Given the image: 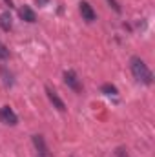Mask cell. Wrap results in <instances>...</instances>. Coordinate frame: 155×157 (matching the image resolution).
Masks as SVG:
<instances>
[{
	"label": "cell",
	"instance_id": "1",
	"mask_svg": "<svg viewBox=\"0 0 155 157\" xmlns=\"http://www.w3.org/2000/svg\"><path fill=\"white\" fill-rule=\"evenodd\" d=\"M130 68H131L133 77L137 78L139 82H142V84H146V86H150V84L153 82V73L150 71V68L146 66V62H144L141 57H131Z\"/></svg>",
	"mask_w": 155,
	"mask_h": 157
},
{
	"label": "cell",
	"instance_id": "2",
	"mask_svg": "<svg viewBox=\"0 0 155 157\" xmlns=\"http://www.w3.org/2000/svg\"><path fill=\"white\" fill-rule=\"evenodd\" d=\"M0 121H2L4 124H7V126H15V124L18 122V117H17V113L13 112V108L2 106V108H0Z\"/></svg>",
	"mask_w": 155,
	"mask_h": 157
},
{
	"label": "cell",
	"instance_id": "3",
	"mask_svg": "<svg viewBox=\"0 0 155 157\" xmlns=\"http://www.w3.org/2000/svg\"><path fill=\"white\" fill-rule=\"evenodd\" d=\"M64 82H66V86L71 88L73 91H77V93L82 91V84H80V80H78V77H77L75 71H71V70L64 71Z\"/></svg>",
	"mask_w": 155,
	"mask_h": 157
},
{
	"label": "cell",
	"instance_id": "4",
	"mask_svg": "<svg viewBox=\"0 0 155 157\" xmlns=\"http://www.w3.org/2000/svg\"><path fill=\"white\" fill-rule=\"evenodd\" d=\"M46 93H47V99H49V102L59 110V112H64L66 110V104H64V101L59 97V93L51 88V86H46Z\"/></svg>",
	"mask_w": 155,
	"mask_h": 157
},
{
	"label": "cell",
	"instance_id": "5",
	"mask_svg": "<svg viewBox=\"0 0 155 157\" xmlns=\"http://www.w3.org/2000/svg\"><path fill=\"white\" fill-rule=\"evenodd\" d=\"M78 11H80L82 18H84L86 22H93V20L97 18V13L93 11V7H91L88 2H80V4H78Z\"/></svg>",
	"mask_w": 155,
	"mask_h": 157
},
{
	"label": "cell",
	"instance_id": "6",
	"mask_svg": "<svg viewBox=\"0 0 155 157\" xmlns=\"http://www.w3.org/2000/svg\"><path fill=\"white\" fill-rule=\"evenodd\" d=\"M33 144L39 152V157H47V146H46V141L42 135H33Z\"/></svg>",
	"mask_w": 155,
	"mask_h": 157
},
{
	"label": "cell",
	"instance_id": "7",
	"mask_svg": "<svg viewBox=\"0 0 155 157\" xmlns=\"http://www.w3.org/2000/svg\"><path fill=\"white\" fill-rule=\"evenodd\" d=\"M18 15H20L22 20H26V22H29V24H33V22L37 20V15H35V11H33L29 6L20 7V9H18Z\"/></svg>",
	"mask_w": 155,
	"mask_h": 157
},
{
	"label": "cell",
	"instance_id": "8",
	"mask_svg": "<svg viewBox=\"0 0 155 157\" xmlns=\"http://www.w3.org/2000/svg\"><path fill=\"white\" fill-rule=\"evenodd\" d=\"M0 77H2V82L6 88H11L15 84V77H13V71H9L6 66H0Z\"/></svg>",
	"mask_w": 155,
	"mask_h": 157
},
{
	"label": "cell",
	"instance_id": "9",
	"mask_svg": "<svg viewBox=\"0 0 155 157\" xmlns=\"http://www.w3.org/2000/svg\"><path fill=\"white\" fill-rule=\"evenodd\" d=\"M0 28L4 31H9L13 28V22H11V15L6 11V13H0Z\"/></svg>",
	"mask_w": 155,
	"mask_h": 157
},
{
	"label": "cell",
	"instance_id": "10",
	"mask_svg": "<svg viewBox=\"0 0 155 157\" xmlns=\"http://www.w3.org/2000/svg\"><path fill=\"white\" fill-rule=\"evenodd\" d=\"M100 91H102L104 95H108V97H117V95H119V90H117L113 84H102Z\"/></svg>",
	"mask_w": 155,
	"mask_h": 157
},
{
	"label": "cell",
	"instance_id": "11",
	"mask_svg": "<svg viewBox=\"0 0 155 157\" xmlns=\"http://www.w3.org/2000/svg\"><path fill=\"white\" fill-rule=\"evenodd\" d=\"M7 57H9V49L4 44H0V60H6Z\"/></svg>",
	"mask_w": 155,
	"mask_h": 157
},
{
	"label": "cell",
	"instance_id": "12",
	"mask_svg": "<svg viewBox=\"0 0 155 157\" xmlns=\"http://www.w3.org/2000/svg\"><path fill=\"white\" fill-rule=\"evenodd\" d=\"M108 4H110V6H112L113 9H115L117 13H120V6L117 4V0H108Z\"/></svg>",
	"mask_w": 155,
	"mask_h": 157
},
{
	"label": "cell",
	"instance_id": "13",
	"mask_svg": "<svg viewBox=\"0 0 155 157\" xmlns=\"http://www.w3.org/2000/svg\"><path fill=\"white\" fill-rule=\"evenodd\" d=\"M4 2H6V4H7L9 7H13V0H4Z\"/></svg>",
	"mask_w": 155,
	"mask_h": 157
},
{
	"label": "cell",
	"instance_id": "14",
	"mask_svg": "<svg viewBox=\"0 0 155 157\" xmlns=\"http://www.w3.org/2000/svg\"><path fill=\"white\" fill-rule=\"evenodd\" d=\"M37 2H39L40 6H42V4H46V2H47V0H37Z\"/></svg>",
	"mask_w": 155,
	"mask_h": 157
}]
</instances>
